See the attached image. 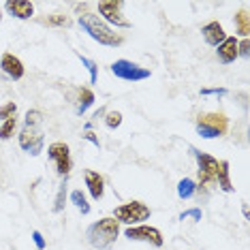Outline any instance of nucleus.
I'll return each mask as SVG.
<instances>
[{
    "label": "nucleus",
    "instance_id": "c756f323",
    "mask_svg": "<svg viewBox=\"0 0 250 250\" xmlns=\"http://www.w3.org/2000/svg\"><path fill=\"white\" fill-rule=\"evenodd\" d=\"M32 240H35V246L39 250H45V240H43V235L39 231H32Z\"/></svg>",
    "mask_w": 250,
    "mask_h": 250
},
{
    "label": "nucleus",
    "instance_id": "dca6fc26",
    "mask_svg": "<svg viewBox=\"0 0 250 250\" xmlns=\"http://www.w3.org/2000/svg\"><path fill=\"white\" fill-rule=\"evenodd\" d=\"M216 184H218V188H220V190H225V192H233L231 175H229V161H220L218 175H216Z\"/></svg>",
    "mask_w": 250,
    "mask_h": 250
},
{
    "label": "nucleus",
    "instance_id": "f8f14e48",
    "mask_svg": "<svg viewBox=\"0 0 250 250\" xmlns=\"http://www.w3.org/2000/svg\"><path fill=\"white\" fill-rule=\"evenodd\" d=\"M201 35L206 39V43L212 45V47H218V45L227 39V32H225V28L220 21H209V24H206L201 28Z\"/></svg>",
    "mask_w": 250,
    "mask_h": 250
},
{
    "label": "nucleus",
    "instance_id": "aec40b11",
    "mask_svg": "<svg viewBox=\"0 0 250 250\" xmlns=\"http://www.w3.org/2000/svg\"><path fill=\"white\" fill-rule=\"evenodd\" d=\"M71 201L75 203V208L82 214H90V203H88V199H86V195H83L82 190H73L71 192Z\"/></svg>",
    "mask_w": 250,
    "mask_h": 250
},
{
    "label": "nucleus",
    "instance_id": "c85d7f7f",
    "mask_svg": "<svg viewBox=\"0 0 250 250\" xmlns=\"http://www.w3.org/2000/svg\"><path fill=\"white\" fill-rule=\"evenodd\" d=\"M201 216H203V214H201V209H197V208H195V209H188V212H184V214H182V216H180V220H186V218L201 220Z\"/></svg>",
    "mask_w": 250,
    "mask_h": 250
},
{
    "label": "nucleus",
    "instance_id": "2f4dec72",
    "mask_svg": "<svg viewBox=\"0 0 250 250\" xmlns=\"http://www.w3.org/2000/svg\"><path fill=\"white\" fill-rule=\"evenodd\" d=\"M83 139H88V141H92V144L99 147L101 146V141H99V137H96V135L92 133V130H86V135H83Z\"/></svg>",
    "mask_w": 250,
    "mask_h": 250
},
{
    "label": "nucleus",
    "instance_id": "423d86ee",
    "mask_svg": "<svg viewBox=\"0 0 250 250\" xmlns=\"http://www.w3.org/2000/svg\"><path fill=\"white\" fill-rule=\"evenodd\" d=\"M124 237L130 242H146L154 248H161L165 240H163V233L156 229V227H150V225H135V227H128L124 231Z\"/></svg>",
    "mask_w": 250,
    "mask_h": 250
},
{
    "label": "nucleus",
    "instance_id": "393cba45",
    "mask_svg": "<svg viewBox=\"0 0 250 250\" xmlns=\"http://www.w3.org/2000/svg\"><path fill=\"white\" fill-rule=\"evenodd\" d=\"M64 201H66V182H62L58 188V195H56V201H54V212H62Z\"/></svg>",
    "mask_w": 250,
    "mask_h": 250
},
{
    "label": "nucleus",
    "instance_id": "20e7f679",
    "mask_svg": "<svg viewBox=\"0 0 250 250\" xmlns=\"http://www.w3.org/2000/svg\"><path fill=\"white\" fill-rule=\"evenodd\" d=\"M152 209L146 206V203L141 201H128L124 203V206L116 208L113 209V220H118V223H124L128 227H135L139 223H144V220L150 218Z\"/></svg>",
    "mask_w": 250,
    "mask_h": 250
},
{
    "label": "nucleus",
    "instance_id": "f3484780",
    "mask_svg": "<svg viewBox=\"0 0 250 250\" xmlns=\"http://www.w3.org/2000/svg\"><path fill=\"white\" fill-rule=\"evenodd\" d=\"M235 35H240L242 39H248L250 35V15L246 9L237 11L235 15Z\"/></svg>",
    "mask_w": 250,
    "mask_h": 250
},
{
    "label": "nucleus",
    "instance_id": "4468645a",
    "mask_svg": "<svg viewBox=\"0 0 250 250\" xmlns=\"http://www.w3.org/2000/svg\"><path fill=\"white\" fill-rule=\"evenodd\" d=\"M237 43H240V41H237L235 37H227L225 41L218 45L216 56H218V60L223 62V64H231V62L240 56V54H237Z\"/></svg>",
    "mask_w": 250,
    "mask_h": 250
},
{
    "label": "nucleus",
    "instance_id": "1a4fd4ad",
    "mask_svg": "<svg viewBox=\"0 0 250 250\" xmlns=\"http://www.w3.org/2000/svg\"><path fill=\"white\" fill-rule=\"evenodd\" d=\"M47 156H49V161L56 165V171L66 178L69 171H71V152H69V146H66L64 141H54V144L47 147Z\"/></svg>",
    "mask_w": 250,
    "mask_h": 250
},
{
    "label": "nucleus",
    "instance_id": "412c9836",
    "mask_svg": "<svg viewBox=\"0 0 250 250\" xmlns=\"http://www.w3.org/2000/svg\"><path fill=\"white\" fill-rule=\"evenodd\" d=\"M43 24H47V26H54V28H69L73 21L69 15H62V13H54V15H49L47 20L43 21Z\"/></svg>",
    "mask_w": 250,
    "mask_h": 250
},
{
    "label": "nucleus",
    "instance_id": "9b49d317",
    "mask_svg": "<svg viewBox=\"0 0 250 250\" xmlns=\"http://www.w3.org/2000/svg\"><path fill=\"white\" fill-rule=\"evenodd\" d=\"M4 9L18 20H30L35 15V4L30 0H7Z\"/></svg>",
    "mask_w": 250,
    "mask_h": 250
},
{
    "label": "nucleus",
    "instance_id": "4be33fe9",
    "mask_svg": "<svg viewBox=\"0 0 250 250\" xmlns=\"http://www.w3.org/2000/svg\"><path fill=\"white\" fill-rule=\"evenodd\" d=\"M15 128H18V120H15V118L4 120L2 126H0V139H2V141L11 139V137H13V133H15Z\"/></svg>",
    "mask_w": 250,
    "mask_h": 250
},
{
    "label": "nucleus",
    "instance_id": "2eb2a0df",
    "mask_svg": "<svg viewBox=\"0 0 250 250\" xmlns=\"http://www.w3.org/2000/svg\"><path fill=\"white\" fill-rule=\"evenodd\" d=\"M0 69L13 79L24 77V64H21V60L13 54H2V58H0Z\"/></svg>",
    "mask_w": 250,
    "mask_h": 250
},
{
    "label": "nucleus",
    "instance_id": "b1692460",
    "mask_svg": "<svg viewBox=\"0 0 250 250\" xmlns=\"http://www.w3.org/2000/svg\"><path fill=\"white\" fill-rule=\"evenodd\" d=\"M43 122V113L39 109H30L26 113V126H32V128H39V124Z\"/></svg>",
    "mask_w": 250,
    "mask_h": 250
},
{
    "label": "nucleus",
    "instance_id": "6e6552de",
    "mask_svg": "<svg viewBox=\"0 0 250 250\" xmlns=\"http://www.w3.org/2000/svg\"><path fill=\"white\" fill-rule=\"evenodd\" d=\"M111 73L118 79H124V82H141V79L150 77V71L139 66L137 62H130V60H116L111 64Z\"/></svg>",
    "mask_w": 250,
    "mask_h": 250
},
{
    "label": "nucleus",
    "instance_id": "7ed1b4c3",
    "mask_svg": "<svg viewBox=\"0 0 250 250\" xmlns=\"http://www.w3.org/2000/svg\"><path fill=\"white\" fill-rule=\"evenodd\" d=\"M229 128V120L225 113L212 111V113H201L197 118V135L203 139H216L223 137Z\"/></svg>",
    "mask_w": 250,
    "mask_h": 250
},
{
    "label": "nucleus",
    "instance_id": "5701e85b",
    "mask_svg": "<svg viewBox=\"0 0 250 250\" xmlns=\"http://www.w3.org/2000/svg\"><path fill=\"white\" fill-rule=\"evenodd\" d=\"M18 116V105L11 101V103H4V105H0V120H11V118H15Z\"/></svg>",
    "mask_w": 250,
    "mask_h": 250
},
{
    "label": "nucleus",
    "instance_id": "bb28decb",
    "mask_svg": "<svg viewBox=\"0 0 250 250\" xmlns=\"http://www.w3.org/2000/svg\"><path fill=\"white\" fill-rule=\"evenodd\" d=\"M82 58V64L86 66V69L90 71V83H96V77H99V71H96V64L90 58H83V56H79Z\"/></svg>",
    "mask_w": 250,
    "mask_h": 250
},
{
    "label": "nucleus",
    "instance_id": "7c9ffc66",
    "mask_svg": "<svg viewBox=\"0 0 250 250\" xmlns=\"http://www.w3.org/2000/svg\"><path fill=\"white\" fill-rule=\"evenodd\" d=\"M201 94H227L225 88H203Z\"/></svg>",
    "mask_w": 250,
    "mask_h": 250
},
{
    "label": "nucleus",
    "instance_id": "0eeeda50",
    "mask_svg": "<svg viewBox=\"0 0 250 250\" xmlns=\"http://www.w3.org/2000/svg\"><path fill=\"white\" fill-rule=\"evenodd\" d=\"M122 9H124L122 0H105V2H99V13L103 15V21L107 26L113 24L116 28H130V21L124 18Z\"/></svg>",
    "mask_w": 250,
    "mask_h": 250
},
{
    "label": "nucleus",
    "instance_id": "473e14b6",
    "mask_svg": "<svg viewBox=\"0 0 250 250\" xmlns=\"http://www.w3.org/2000/svg\"><path fill=\"white\" fill-rule=\"evenodd\" d=\"M242 212H244V216L248 218V203H244V208H242Z\"/></svg>",
    "mask_w": 250,
    "mask_h": 250
},
{
    "label": "nucleus",
    "instance_id": "a211bd4d",
    "mask_svg": "<svg viewBox=\"0 0 250 250\" xmlns=\"http://www.w3.org/2000/svg\"><path fill=\"white\" fill-rule=\"evenodd\" d=\"M77 101H79L77 103V113L82 116V113L94 103V92L90 88H79L77 90Z\"/></svg>",
    "mask_w": 250,
    "mask_h": 250
},
{
    "label": "nucleus",
    "instance_id": "cd10ccee",
    "mask_svg": "<svg viewBox=\"0 0 250 250\" xmlns=\"http://www.w3.org/2000/svg\"><path fill=\"white\" fill-rule=\"evenodd\" d=\"M237 54L244 56V58H248V54H250V41L248 39H242V41L237 43Z\"/></svg>",
    "mask_w": 250,
    "mask_h": 250
},
{
    "label": "nucleus",
    "instance_id": "9d476101",
    "mask_svg": "<svg viewBox=\"0 0 250 250\" xmlns=\"http://www.w3.org/2000/svg\"><path fill=\"white\" fill-rule=\"evenodd\" d=\"M20 146L26 150L30 156H39L43 152V133L39 128L24 126L20 133Z\"/></svg>",
    "mask_w": 250,
    "mask_h": 250
},
{
    "label": "nucleus",
    "instance_id": "39448f33",
    "mask_svg": "<svg viewBox=\"0 0 250 250\" xmlns=\"http://www.w3.org/2000/svg\"><path fill=\"white\" fill-rule=\"evenodd\" d=\"M190 152L195 154L197 158V165H199V184H197V190L201 188H208L209 184H216V175H218V167L220 163L216 161L214 156L206 154V152H199L195 147H190Z\"/></svg>",
    "mask_w": 250,
    "mask_h": 250
},
{
    "label": "nucleus",
    "instance_id": "ddd939ff",
    "mask_svg": "<svg viewBox=\"0 0 250 250\" xmlns=\"http://www.w3.org/2000/svg\"><path fill=\"white\" fill-rule=\"evenodd\" d=\"M83 180H86L88 192H90V197H92L94 201L103 199V195H105V180H103V175L92 171V169H88V171L83 173Z\"/></svg>",
    "mask_w": 250,
    "mask_h": 250
},
{
    "label": "nucleus",
    "instance_id": "6ab92c4d",
    "mask_svg": "<svg viewBox=\"0 0 250 250\" xmlns=\"http://www.w3.org/2000/svg\"><path fill=\"white\" fill-rule=\"evenodd\" d=\"M195 192H197V184L190 178L180 180V184H178V195H180V199H190Z\"/></svg>",
    "mask_w": 250,
    "mask_h": 250
},
{
    "label": "nucleus",
    "instance_id": "f03ea898",
    "mask_svg": "<svg viewBox=\"0 0 250 250\" xmlns=\"http://www.w3.org/2000/svg\"><path fill=\"white\" fill-rule=\"evenodd\" d=\"M118 235H120V223L113 218H101L92 223L88 227L86 231V237L90 242V246L99 248V250H105L109 248L113 242L118 240Z\"/></svg>",
    "mask_w": 250,
    "mask_h": 250
},
{
    "label": "nucleus",
    "instance_id": "a878e982",
    "mask_svg": "<svg viewBox=\"0 0 250 250\" xmlns=\"http://www.w3.org/2000/svg\"><path fill=\"white\" fill-rule=\"evenodd\" d=\"M122 124V113L120 111H109L105 118V126L107 128H118Z\"/></svg>",
    "mask_w": 250,
    "mask_h": 250
},
{
    "label": "nucleus",
    "instance_id": "f257e3e1",
    "mask_svg": "<svg viewBox=\"0 0 250 250\" xmlns=\"http://www.w3.org/2000/svg\"><path fill=\"white\" fill-rule=\"evenodd\" d=\"M79 26H82L96 43L107 45V47H118V45L124 43V39L118 35V32H113L99 15L90 13V11H86L83 15H79Z\"/></svg>",
    "mask_w": 250,
    "mask_h": 250
},
{
    "label": "nucleus",
    "instance_id": "72a5a7b5",
    "mask_svg": "<svg viewBox=\"0 0 250 250\" xmlns=\"http://www.w3.org/2000/svg\"><path fill=\"white\" fill-rule=\"evenodd\" d=\"M0 20H2V11H0Z\"/></svg>",
    "mask_w": 250,
    "mask_h": 250
}]
</instances>
